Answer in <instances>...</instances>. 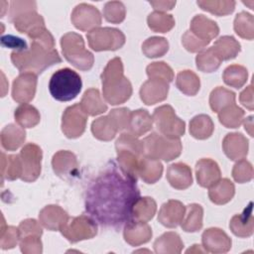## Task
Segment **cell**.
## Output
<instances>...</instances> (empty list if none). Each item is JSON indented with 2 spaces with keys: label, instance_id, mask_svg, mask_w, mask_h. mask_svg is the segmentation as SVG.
<instances>
[{
  "label": "cell",
  "instance_id": "6da1fadb",
  "mask_svg": "<svg viewBox=\"0 0 254 254\" xmlns=\"http://www.w3.org/2000/svg\"><path fill=\"white\" fill-rule=\"evenodd\" d=\"M139 196L136 182L112 166L88 187L85 209L102 226L117 228L131 219L133 204Z\"/></svg>",
  "mask_w": 254,
  "mask_h": 254
},
{
  "label": "cell",
  "instance_id": "cb8c5ba5",
  "mask_svg": "<svg viewBox=\"0 0 254 254\" xmlns=\"http://www.w3.org/2000/svg\"><path fill=\"white\" fill-rule=\"evenodd\" d=\"M190 31L198 39L210 43L218 35L219 28L213 20L204 15H196L190 21Z\"/></svg>",
  "mask_w": 254,
  "mask_h": 254
},
{
  "label": "cell",
  "instance_id": "11a10c76",
  "mask_svg": "<svg viewBox=\"0 0 254 254\" xmlns=\"http://www.w3.org/2000/svg\"><path fill=\"white\" fill-rule=\"evenodd\" d=\"M182 43L185 49L190 53H197L202 51L209 43L198 39L190 30L187 31L182 37Z\"/></svg>",
  "mask_w": 254,
  "mask_h": 254
},
{
  "label": "cell",
  "instance_id": "bcb514c9",
  "mask_svg": "<svg viewBox=\"0 0 254 254\" xmlns=\"http://www.w3.org/2000/svg\"><path fill=\"white\" fill-rule=\"evenodd\" d=\"M197 5L204 11L216 16H226L235 9V1L232 0H199Z\"/></svg>",
  "mask_w": 254,
  "mask_h": 254
},
{
  "label": "cell",
  "instance_id": "4316f807",
  "mask_svg": "<svg viewBox=\"0 0 254 254\" xmlns=\"http://www.w3.org/2000/svg\"><path fill=\"white\" fill-rule=\"evenodd\" d=\"M79 104L83 111L90 116L99 115L107 110V105L102 99L97 88L86 89L81 97Z\"/></svg>",
  "mask_w": 254,
  "mask_h": 254
},
{
  "label": "cell",
  "instance_id": "30bf717a",
  "mask_svg": "<svg viewBox=\"0 0 254 254\" xmlns=\"http://www.w3.org/2000/svg\"><path fill=\"white\" fill-rule=\"evenodd\" d=\"M89 47L95 52L116 51L125 44V35L116 28H95L86 35Z\"/></svg>",
  "mask_w": 254,
  "mask_h": 254
},
{
  "label": "cell",
  "instance_id": "9f6ffc18",
  "mask_svg": "<svg viewBox=\"0 0 254 254\" xmlns=\"http://www.w3.org/2000/svg\"><path fill=\"white\" fill-rule=\"evenodd\" d=\"M116 123L119 131L126 132L128 129L131 111L126 107L112 109L108 114Z\"/></svg>",
  "mask_w": 254,
  "mask_h": 254
},
{
  "label": "cell",
  "instance_id": "2e32d148",
  "mask_svg": "<svg viewBox=\"0 0 254 254\" xmlns=\"http://www.w3.org/2000/svg\"><path fill=\"white\" fill-rule=\"evenodd\" d=\"M201 242L204 250L211 253H226L232 244L231 238L217 227L205 229L201 235Z\"/></svg>",
  "mask_w": 254,
  "mask_h": 254
},
{
  "label": "cell",
  "instance_id": "9c48e42d",
  "mask_svg": "<svg viewBox=\"0 0 254 254\" xmlns=\"http://www.w3.org/2000/svg\"><path fill=\"white\" fill-rule=\"evenodd\" d=\"M152 118L160 134L166 137L180 139L185 134L186 124L176 115L175 110L171 105L157 107Z\"/></svg>",
  "mask_w": 254,
  "mask_h": 254
},
{
  "label": "cell",
  "instance_id": "7dc6e473",
  "mask_svg": "<svg viewBox=\"0 0 254 254\" xmlns=\"http://www.w3.org/2000/svg\"><path fill=\"white\" fill-rule=\"evenodd\" d=\"M221 62L222 61L217 57L212 48L200 51L195 58L196 67L203 72L215 71L220 66Z\"/></svg>",
  "mask_w": 254,
  "mask_h": 254
},
{
  "label": "cell",
  "instance_id": "6f0895ef",
  "mask_svg": "<svg viewBox=\"0 0 254 254\" xmlns=\"http://www.w3.org/2000/svg\"><path fill=\"white\" fill-rule=\"evenodd\" d=\"M41 225L42 224L40 223V221L38 222L36 219H33V218H28V219L21 221L18 226L20 237L27 236V235L42 236L43 229H42Z\"/></svg>",
  "mask_w": 254,
  "mask_h": 254
},
{
  "label": "cell",
  "instance_id": "ffe728a7",
  "mask_svg": "<svg viewBox=\"0 0 254 254\" xmlns=\"http://www.w3.org/2000/svg\"><path fill=\"white\" fill-rule=\"evenodd\" d=\"M222 149L231 161H239L247 156L248 140L241 133H229L222 141Z\"/></svg>",
  "mask_w": 254,
  "mask_h": 254
},
{
  "label": "cell",
  "instance_id": "8fae6325",
  "mask_svg": "<svg viewBox=\"0 0 254 254\" xmlns=\"http://www.w3.org/2000/svg\"><path fill=\"white\" fill-rule=\"evenodd\" d=\"M61 233L71 243L91 239L97 234L95 220L87 215L69 217L60 229Z\"/></svg>",
  "mask_w": 254,
  "mask_h": 254
},
{
  "label": "cell",
  "instance_id": "f6af8a7d",
  "mask_svg": "<svg viewBox=\"0 0 254 254\" xmlns=\"http://www.w3.org/2000/svg\"><path fill=\"white\" fill-rule=\"evenodd\" d=\"M235 33L246 40H253L254 38V18L247 12H240L236 15L233 23Z\"/></svg>",
  "mask_w": 254,
  "mask_h": 254
},
{
  "label": "cell",
  "instance_id": "8992f818",
  "mask_svg": "<svg viewBox=\"0 0 254 254\" xmlns=\"http://www.w3.org/2000/svg\"><path fill=\"white\" fill-rule=\"evenodd\" d=\"M142 143L143 155L159 161H172L181 155L183 149L180 139L169 138L155 132L145 137Z\"/></svg>",
  "mask_w": 254,
  "mask_h": 254
},
{
  "label": "cell",
  "instance_id": "9a60e30c",
  "mask_svg": "<svg viewBox=\"0 0 254 254\" xmlns=\"http://www.w3.org/2000/svg\"><path fill=\"white\" fill-rule=\"evenodd\" d=\"M37 75L31 72H23L17 76L12 85V97L16 102L28 103L36 93Z\"/></svg>",
  "mask_w": 254,
  "mask_h": 254
},
{
  "label": "cell",
  "instance_id": "836d02e7",
  "mask_svg": "<svg viewBox=\"0 0 254 254\" xmlns=\"http://www.w3.org/2000/svg\"><path fill=\"white\" fill-rule=\"evenodd\" d=\"M163 174V165L159 160L143 156L140 162L138 176L146 184H155Z\"/></svg>",
  "mask_w": 254,
  "mask_h": 254
},
{
  "label": "cell",
  "instance_id": "8d00e7d4",
  "mask_svg": "<svg viewBox=\"0 0 254 254\" xmlns=\"http://www.w3.org/2000/svg\"><path fill=\"white\" fill-rule=\"evenodd\" d=\"M213 130L214 124L208 115H196L190 122V133L195 139H207L212 135Z\"/></svg>",
  "mask_w": 254,
  "mask_h": 254
},
{
  "label": "cell",
  "instance_id": "d590c367",
  "mask_svg": "<svg viewBox=\"0 0 254 254\" xmlns=\"http://www.w3.org/2000/svg\"><path fill=\"white\" fill-rule=\"evenodd\" d=\"M157 203L150 196L138 197L133 204L131 219L140 220V221H149L156 214Z\"/></svg>",
  "mask_w": 254,
  "mask_h": 254
},
{
  "label": "cell",
  "instance_id": "f5cc1de1",
  "mask_svg": "<svg viewBox=\"0 0 254 254\" xmlns=\"http://www.w3.org/2000/svg\"><path fill=\"white\" fill-rule=\"evenodd\" d=\"M232 177L239 184L250 182L253 178V167L251 163L245 159L237 161L232 169Z\"/></svg>",
  "mask_w": 254,
  "mask_h": 254
},
{
  "label": "cell",
  "instance_id": "74e56055",
  "mask_svg": "<svg viewBox=\"0 0 254 254\" xmlns=\"http://www.w3.org/2000/svg\"><path fill=\"white\" fill-rule=\"evenodd\" d=\"M14 117L18 125L22 128H33L39 124L41 120V115L37 108L28 103H22L17 107L14 112Z\"/></svg>",
  "mask_w": 254,
  "mask_h": 254
},
{
  "label": "cell",
  "instance_id": "f1b7e54d",
  "mask_svg": "<svg viewBox=\"0 0 254 254\" xmlns=\"http://www.w3.org/2000/svg\"><path fill=\"white\" fill-rule=\"evenodd\" d=\"M0 139L1 145L5 150L16 151L23 145L26 139V132L22 127L15 124H8L2 129Z\"/></svg>",
  "mask_w": 254,
  "mask_h": 254
},
{
  "label": "cell",
  "instance_id": "1f68e13d",
  "mask_svg": "<svg viewBox=\"0 0 254 254\" xmlns=\"http://www.w3.org/2000/svg\"><path fill=\"white\" fill-rule=\"evenodd\" d=\"M91 132L98 140L110 141L116 136L119 129L114 120L109 115H106L95 119L91 123Z\"/></svg>",
  "mask_w": 254,
  "mask_h": 254
},
{
  "label": "cell",
  "instance_id": "816d5d0a",
  "mask_svg": "<svg viewBox=\"0 0 254 254\" xmlns=\"http://www.w3.org/2000/svg\"><path fill=\"white\" fill-rule=\"evenodd\" d=\"M20 240L19 228L15 226H6L3 218L2 227H1V240L0 246L2 249H11L14 248Z\"/></svg>",
  "mask_w": 254,
  "mask_h": 254
},
{
  "label": "cell",
  "instance_id": "ab89813d",
  "mask_svg": "<svg viewBox=\"0 0 254 254\" xmlns=\"http://www.w3.org/2000/svg\"><path fill=\"white\" fill-rule=\"evenodd\" d=\"M177 87L186 95H195L200 87L199 77L191 70L186 69L178 73L176 78Z\"/></svg>",
  "mask_w": 254,
  "mask_h": 254
},
{
  "label": "cell",
  "instance_id": "b9f144b4",
  "mask_svg": "<svg viewBox=\"0 0 254 254\" xmlns=\"http://www.w3.org/2000/svg\"><path fill=\"white\" fill-rule=\"evenodd\" d=\"M248 71L245 66L240 64H231L227 66L222 74V79L225 84L234 87L241 88L247 81Z\"/></svg>",
  "mask_w": 254,
  "mask_h": 254
},
{
  "label": "cell",
  "instance_id": "680465c9",
  "mask_svg": "<svg viewBox=\"0 0 254 254\" xmlns=\"http://www.w3.org/2000/svg\"><path fill=\"white\" fill-rule=\"evenodd\" d=\"M1 44L4 47L14 49L15 51H24V50L28 49L27 43L24 40H22L18 37L11 36V35L2 37L1 38Z\"/></svg>",
  "mask_w": 254,
  "mask_h": 254
},
{
  "label": "cell",
  "instance_id": "5bb4252c",
  "mask_svg": "<svg viewBox=\"0 0 254 254\" xmlns=\"http://www.w3.org/2000/svg\"><path fill=\"white\" fill-rule=\"evenodd\" d=\"M71 23L80 31L90 32L101 25V14L99 10L87 3L76 5L71 13Z\"/></svg>",
  "mask_w": 254,
  "mask_h": 254
},
{
  "label": "cell",
  "instance_id": "f546056e",
  "mask_svg": "<svg viewBox=\"0 0 254 254\" xmlns=\"http://www.w3.org/2000/svg\"><path fill=\"white\" fill-rule=\"evenodd\" d=\"M208 189L209 199L215 204L227 203L232 199L235 193V187L228 179H220Z\"/></svg>",
  "mask_w": 254,
  "mask_h": 254
},
{
  "label": "cell",
  "instance_id": "ac0fdd59",
  "mask_svg": "<svg viewBox=\"0 0 254 254\" xmlns=\"http://www.w3.org/2000/svg\"><path fill=\"white\" fill-rule=\"evenodd\" d=\"M123 236L128 244L139 246L150 241L152 237V228L145 221L130 219L125 224Z\"/></svg>",
  "mask_w": 254,
  "mask_h": 254
},
{
  "label": "cell",
  "instance_id": "277c9868",
  "mask_svg": "<svg viewBox=\"0 0 254 254\" xmlns=\"http://www.w3.org/2000/svg\"><path fill=\"white\" fill-rule=\"evenodd\" d=\"M115 149L120 171L137 183L138 171L143 155V143L129 132H123L116 140Z\"/></svg>",
  "mask_w": 254,
  "mask_h": 254
},
{
  "label": "cell",
  "instance_id": "52a82bcc",
  "mask_svg": "<svg viewBox=\"0 0 254 254\" xmlns=\"http://www.w3.org/2000/svg\"><path fill=\"white\" fill-rule=\"evenodd\" d=\"M82 81L79 74L68 68L57 70L51 77L49 89L52 96L59 101L74 99L81 90Z\"/></svg>",
  "mask_w": 254,
  "mask_h": 254
},
{
  "label": "cell",
  "instance_id": "d6a6232c",
  "mask_svg": "<svg viewBox=\"0 0 254 254\" xmlns=\"http://www.w3.org/2000/svg\"><path fill=\"white\" fill-rule=\"evenodd\" d=\"M184 248V243L180 235L170 231L162 234L154 242V250L156 253L176 254L181 253Z\"/></svg>",
  "mask_w": 254,
  "mask_h": 254
},
{
  "label": "cell",
  "instance_id": "94428289",
  "mask_svg": "<svg viewBox=\"0 0 254 254\" xmlns=\"http://www.w3.org/2000/svg\"><path fill=\"white\" fill-rule=\"evenodd\" d=\"M149 3L156 11L163 13H165V11L172 10L176 5V1H149Z\"/></svg>",
  "mask_w": 254,
  "mask_h": 254
},
{
  "label": "cell",
  "instance_id": "60d3db41",
  "mask_svg": "<svg viewBox=\"0 0 254 254\" xmlns=\"http://www.w3.org/2000/svg\"><path fill=\"white\" fill-rule=\"evenodd\" d=\"M219 122L226 128H238L244 120L245 112L242 108L232 103L222 108L218 113Z\"/></svg>",
  "mask_w": 254,
  "mask_h": 254
},
{
  "label": "cell",
  "instance_id": "7402d4cb",
  "mask_svg": "<svg viewBox=\"0 0 254 254\" xmlns=\"http://www.w3.org/2000/svg\"><path fill=\"white\" fill-rule=\"evenodd\" d=\"M52 166L55 174L63 179L74 175L78 167L75 155L66 150H61L53 156Z\"/></svg>",
  "mask_w": 254,
  "mask_h": 254
},
{
  "label": "cell",
  "instance_id": "d4e9b609",
  "mask_svg": "<svg viewBox=\"0 0 254 254\" xmlns=\"http://www.w3.org/2000/svg\"><path fill=\"white\" fill-rule=\"evenodd\" d=\"M167 180L177 190H186L192 184L190 168L184 163H175L167 169Z\"/></svg>",
  "mask_w": 254,
  "mask_h": 254
},
{
  "label": "cell",
  "instance_id": "db71d44e",
  "mask_svg": "<svg viewBox=\"0 0 254 254\" xmlns=\"http://www.w3.org/2000/svg\"><path fill=\"white\" fill-rule=\"evenodd\" d=\"M19 244L21 251L25 254H40L43 251V244L41 236L39 235H27L20 237Z\"/></svg>",
  "mask_w": 254,
  "mask_h": 254
},
{
  "label": "cell",
  "instance_id": "5b68a950",
  "mask_svg": "<svg viewBox=\"0 0 254 254\" xmlns=\"http://www.w3.org/2000/svg\"><path fill=\"white\" fill-rule=\"evenodd\" d=\"M8 16L15 29L28 37L45 28L44 18L37 13L35 1H12Z\"/></svg>",
  "mask_w": 254,
  "mask_h": 254
},
{
  "label": "cell",
  "instance_id": "681fc988",
  "mask_svg": "<svg viewBox=\"0 0 254 254\" xmlns=\"http://www.w3.org/2000/svg\"><path fill=\"white\" fill-rule=\"evenodd\" d=\"M126 16V9L120 1H109L104 5L103 17L112 24H119L124 21Z\"/></svg>",
  "mask_w": 254,
  "mask_h": 254
},
{
  "label": "cell",
  "instance_id": "f907efd6",
  "mask_svg": "<svg viewBox=\"0 0 254 254\" xmlns=\"http://www.w3.org/2000/svg\"><path fill=\"white\" fill-rule=\"evenodd\" d=\"M147 75L149 78H157L167 81L168 83L172 82L174 79V71L169 64L164 62H155L151 63L146 68Z\"/></svg>",
  "mask_w": 254,
  "mask_h": 254
},
{
  "label": "cell",
  "instance_id": "7bdbcfd3",
  "mask_svg": "<svg viewBox=\"0 0 254 254\" xmlns=\"http://www.w3.org/2000/svg\"><path fill=\"white\" fill-rule=\"evenodd\" d=\"M232 103H235V93L224 87H215L209 95L210 108L216 113Z\"/></svg>",
  "mask_w": 254,
  "mask_h": 254
},
{
  "label": "cell",
  "instance_id": "6125c7cd",
  "mask_svg": "<svg viewBox=\"0 0 254 254\" xmlns=\"http://www.w3.org/2000/svg\"><path fill=\"white\" fill-rule=\"evenodd\" d=\"M244 128L249 133V135L253 136V116H249L244 121Z\"/></svg>",
  "mask_w": 254,
  "mask_h": 254
},
{
  "label": "cell",
  "instance_id": "7a4b0ae2",
  "mask_svg": "<svg viewBox=\"0 0 254 254\" xmlns=\"http://www.w3.org/2000/svg\"><path fill=\"white\" fill-rule=\"evenodd\" d=\"M11 62L22 73L31 72L38 75L48 67L61 63L62 59L56 49L50 50L32 41L27 50L13 51Z\"/></svg>",
  "mask_w": 254,
  "mask_h": 254
},
{
  "label": "cell",
  "instance_id": "f35d334b",
  "mask_svg": "<svg viewBox=\"0 0 254 254\" xmlns=\"http://www.w3.org/2000/svg\"><path fill=\"white\" fill-rule=\"evenodd\" d=\"M2 167H1V175L2 182L5 179L8 181H15L17 179H21L23 168L20 155H8L6 156L4 152H2Z\"/></svg>",
  "mask_w": 254,
  "mask_h": 254
},
{
  "label": "cell",
  "instance_id": "d6986e66",
  "mask_svg": "<svg viewBox=\"0 0 254 254\" xmlns=\"http://www.w3.org/2000/svg\"><path fill=\"white\" fill-rule=\"evenodd\" d=\"M195 175L198 185L202 188H210L219 181L221 177L217 163L208 158L197 161L195 165Z\"/></svg>",
  "mask_w": 254,
  "mask_h": 254
},
{
  "label": "cell",
  "instance_id": "ee69618b",
  "mask_svg": "<svg viewBox=\"0 0 254 254\" xmlns=\"http://www.w3.org/2000/svg\"><path fill=\"white\" fill-rule=\"evenodd\" d=\"M149 28L156 33H167L175 26V19L172 15L154 11L147 18Z\"/></svg>",
  "mask_w": 254,
  "mask_h": 254
},
{
  "label": "cell",
  "instance_id": "e575fe53",
  "mask_svg": "<svg viewBox=\"0 0 254 254\" xmlns=\"http://www.w3.org/2000/svg\"><path fill=\"white\" fill-rule=\"evenodd\" d=\"M203 208L197 203H191L186 206L184 217L181 221V227L186 232H196L202 227Z\"/></svg>",
  "mask_w": 254,
  "mask_h": 254
},
{
  "label": "cell",
  "instance_id": "83f0119b",
  "mask_svg": "<svg viewBox=\"0 0 254 254\" xmlns=\"http://www.w3.org/2000/svg\"><path fill=\"white\" fill-rule=\"evenodd\" d=\"M153 123V118L147 110L137 109L131 111L130 121L126 132L131 133L135 137H140L152 129Z\"/></svg>",
  "mask_w": 254,
  "mask_h": 254
},
{
  "label": "cell",
  "instance_id": "91938a15",
  "mask_svg": "<svg viewBox=\"0 0 254 254\" xmlns=\"http://www.w3.org/2000/svg\"><path fill=\"white\" fill-rule=\"evenodd\" d=\"M239 100L243 106H245L249 110H253L254 108V100H253V86L249 84L239 95Z\"/></svg>",
  "mask_w": 254,
  "mask_h": 254
},
{
  "label": "cell",
  "instance_id": "7c38bea8",
  "mask_svg": "<svg viewBox=\"0 0 254 254\" xmlns=\"http://www.w3.org/2000/svg\"><path fill=\"white\" fill-rule=\"evenodd\" d=\"M19 155L23 168L21 180L27 183L35 182L41 174L42 149L34 143H28L21 149Z\"/></svg>",
  "mask_w": 254,
  "mask_h": 254
},
{
  "label": "cell",
  "instance_id": "be15d7a7",
  "mask_svg": "<svg viewBox=\"0 0 254 254\" xmlns=\"http://www.w3.org/2000/svg\"><path fill=\"white\" fill-rule=\"evenodd\" d=\"M200 245H197V244H194V245H192V248H190V249H188L187 250V253H191V252H206L205 250H203V249H200V247H199Z\"/></svg>",
  "mask_w": 254,
  "mask_h": 254
},
{
  "label": "cell",
  "instance_id": "603a6c76",
  "mask_svg": "<svg viewBox=\"0 0 254 254\" xmlns=\"http://www.w3.org/2000/svg\"><path fill=\"white\" fill-rule=\"evenodd\" d=\"M67 218V212L56 204L45 206L39 213L40 223L42 226L51 231L60 230Z\"/></svg>",
  "mask_w": 254,
  "mask_h": 254
},
{
  "label": "cell",
  "instance_id": "484cf974",
  "mask_svg": "<svg viewBox=\"0 0 254 254\" xmlns=\"http://www.w3.org/2000/svg\"><path fill=\"white\" fill-rule=\"evenodd\" d=\"M229 228L232 233L241 238L250 237L254 231V218L252 215V203L243 210L240 214H235L230 222Z\"/></svg>",
  "mask_w": 254,
  "mask_h": 254
},
{
  "label": "cell",
  "instance_id": "4fadbf2b",
  "mask_svg": "<svg viewBox=\"0 0 254 254\" xmlns=\"http://www.w3.org/2000/svg\"><path fill=\"white\" fill-rule=\"evenodd\" d=\"M87 114L80 104H73L65 108L62 117V131L65 137L75 139L80 137L86 127Z\"/></svg>",
  "mask_w": 254,
  "mask_h": 254
},
{
  "label": "cell",
  "instance_id": "e0dca14e",
  "mask_svg": "<svg viewBox=\"0 0 254 254\" xmlns=\"http://www.w3.org/2000/svg\"><path fill=\"white\" fill-rule=\"evenodd\" d=\"M169 92V83L162 79L149 78L140 88V98L147 105L165 100Z\"/></svg>",
  "mask_w": 254,
  "mask_h": 254
},
{
  "label": "cell",
  "instance_id": "ba28073f",
  "mask_svg": "<svg viewBox=\"0 0 254 254\" xmlns=\"http://www.w3.org/2000/svg\"><path fill=\"white\" fill-rule=\"evenodd\" d=\"M61 47L65 60L75 68L89 70L94 63L93 55L85 49L82 37L74 32H68L61 38Z\"/></svg>",
  "mask_w": 254,
  "mask_h": 254
},
{
  "label": "cell",
  "instance_id": "44dd1931",
  "mask_svg": "<svg viewBox=\"0 0 254 254\" xmlns=\"http://www.w3.org/2000/svg\"><path fill=\"white\" fill-rule=\"evenodd\" d=\"M185 211L186 206L181 201L170 199L161 206L158 220L162 225L168 228H175L181 224Z\"/></svg>",
  "mask_w": 254,
  "mask_h": 254
},
{
  "label": "cell",
  "instance_id": "3957f363",
  "mask_svg": "<svg viewBox=\"0 0 254 254\" xmlns=\"http://www.w3.org/2000/svg\"><path fill=\"white\" fill-rule=\"evenodd\" d=\"M103 98L111 105L127 101L132 95V85L123 73V64L120 58L108 62L101 73Z\"/></svg>",
  "mask_w": 254,
  "mask_h": 254
},
{
  "label": "cell",
  "instance_id": "4dcf8cb0",
  "mask_svg": "<svg viewBox=\"0 0 254 254\" xmlns=\"http://www.w3.org/2000/svg\"><path fill=\"white\" fill-rule=\"evenodd\" d=\"M221 61L235 59L241 51L239 42L232 36H222L217 39L211 47Z\"/></svg>",
  "mask_w": 254,
  "mask_h": 254
},
{
  "label": "cell",
  "instance_id": "c3c4849f",
  "mask_svg": "<svg viewBox=\"0 0 254 254\" xmlns=\"http://www.w3.org/2000/svg\"><path fill=\"white\" fill-rule=\"evenodd\" d=\"M169 51V43L164 37L148 38L142 45V52L147 58L163 57Z\"/></svg>",
  "mask_w": 254,
  "mask_h": 254
}]
</instances>
